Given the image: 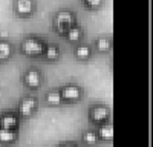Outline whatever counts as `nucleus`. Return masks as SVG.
<instances>
[{"instance_id": "obj_1", "label": "nucleus", "mask_w": 153, "mask_h": 147, "mask_svg": "<svg viewBox=\"0 0 153 147\" xmlns=\"http://www.w3.org/2000/svg\"><path fill=\"white\" fill-rule=\"evenodd\" d=\"M75 23H76L75 12L71 9H60L52 17V28L55 29L57 34H65Z\"/></svg>"}, {"instance_id": "obj_2", "label": "nucleus", "mask_w": 153, "mask_h": 147, "mask_svg": "<svg viewBox=\"0 0 153 147\" xmlns=\"http://www.w3.org/2000/svg\"><path fill=\"white\" fill-rule=\"evenodd\" d=\"M45 46H46V43L42 39H38L35 35H28L22 40L20 51H22V54L28 55V57H38V55H43Z\"/></svg>"}, {"instance_id": "obj_3", "label": "nucleus", "mask_w": 153, "mask_h": 147, "mask_svg": "<svg viewBox=\"0 0 153 147\" xmlns=\"http://www.w3.org/2000/svg\"><path fill=\"white\" fill-rule=\"evenodd\" d=\"M60 95L63 98V103H76V101H80L81 100V97H83V89H81V86L78 83H75V81H69V83H65V84H61L60 88Z\"/></svg>"}, {"instance_id": "obj_4", "label": "nucleus", "mask_w": 153, "mask_h": 147, "mask_svg": "<svg viewBox=\"0 0 153 147\" xmlns=\"http://www.w3.org/2000/svg\"><path fill=\"white\" fill-rule=\"evenodd\" d=\"M37 109H38V98L35 95H26L19 100L16 114L22 118H28L37 112Z\"/></svg>"}, {"instance_id": "obj_5", "label": "nucleus", "mask_w": 153, "mask_h": 147, "mask_svg": "<svg viewBox=\"0 0 153 147\" xmlns=\"http://www.w3.org/2000/svg\"><path fill=\"white\" fill-rule=\"evenodd\" d=\"M110 115H112L110 107L103 104V103H94L89 106V120L94 121L95 124L110 121Z\"/></svg>"}, {"instance_id": "obj_6", "label": "nucleus", "mask_w": 153, "mask_h": 147, "mask_svg": "<svg viewBox=\"0 0 153 147\" xmlns=\"http://www.w3.org/2000/svg\"><path fill=\"white\" fill-rule=\"evenodd\" d=\"M23 83L31 89H38L43 83V75H42V71L38 68H28L26 71L23 72V77H22Z\"/></svg>"}, {"instance_id": "obj_7", "label": "nucleus", "mask_w": 153, "mask_h": 147, "mask_svg": "<svg viewBox=\"0 0 153 147\" xmlns=\"http://www.w3.org/2000/svg\"><path fill=\"white\" fill-rule=\"evenodd\" d=\"M35 0H14V12L17 17H31L35 12Z\"/></svg>"}, {"instance_id": "obj_8", "label": "nucleus", "mask_w": 153, "mask_h": 147, "mask_svg": "<svg viewBox=\"0 0 153 147\" xmlns=\"http://www.w3.org/2000/svg\"><path fill=\"white\" fill-rule=\"evenodd\" d=\"M19 124H20V117L16 112H12V110H3L0 114V127L17 130Z\"/></svg>"}, {"instance_id": "obj_9", "label": "nucleus", "mask_w": 153, "mask_h": 147, "mask_svg": "<svg viewBox=\"0 0 153 147\" xmlns=\"http://www.w3.org/2000/svg\"><path fill=\"white\" fill-rule=\"evenodd\" d=\"M95 132H97L100 140L112 141L113 140V124H112V121H104V122L97 124V130Z\"/></svg>"}, {"instance_id": "obj_10", "label": "nucleus", "mask_w": 153, "mask_h": 147, "mask_svg": "<svg viewBox=\"0 0 153 147\" xmlns=\"http://www.w3.org/2000/svg\"><path fill=\"white\" fill-rule=\"evenodd\" d=\"M17 138H19V130L0 127V144H3V146L12 144L17 141Z\"/></svg>"}, {"instance_id": "obj_11", "label": "nucleus", "mask_w": 153, "mask_h": 147, "mask_svg": "<svg viewBox=\"0 0 153 147\" xmlns=\"http://www.w3.org/2000/svg\"><path fill=\"white\" fill-rule=\"evenodd\" d=\"M63 35L66 37V40L69 43H78L81 40V37H83V28L80 26L78 23H75L74 26H71Z\"/></svg>"}, {"instance_id": "obj_12", "label": "nucleus", "mask_w": 153, "mask_h": 147, "mask_svg": "<svg viewBox=\"0 0 153 147\" xmlns=\"http://www.w3.org/2000/svg\"><path fill=\"white\" fill-rule=\"evenodd\" d=\"M74 55L78 58V60H89L92 57V48L86 45V43H81V45H76L74 48Z\"/></svg>"}, {"instance_id": "obj_13", "label": "nucleus", "mask_w": 153, "mask_h": 147, "mask_svg": "<svg viewBox=\"0 0 153 147\" xmlns=\"http://www.w3.org/2000/svg\"><path fill=\"white\" fill-rule=\"evenodd\" d=\"M95 49L100 52H109L112 49V39L109 35H100L95 40Z\"/></svg>"}, {"instance_id": "obj_14", "label": "nucleus", "mask_w": 153, "mask_h": 147, "mask_svg": "<svg viewBox=\"0 0 153 147\" xmlns=\"http://www.w3.org/2000/svg\"><path fill=\"white\" fill-rule=\"evenodd\" d=\"M45 100H46V103L51 104V106H58V104L63 103V98H61L58 89H49V91L45 94Z\"/></svg>"}, {"instance_id": "obj_15", "label": "nucleus", "mask_w": 153, "mask_h": 147, "mask_svg": "<svg viewBox=\"0 0 153 147\" xmlns=\"http://www.w3.org/2000/svg\"><path fill=\"white\" fill-rule=\"evenodd\" d=\"M12 57V45L11 42L2 39L0 40V61H6Z\"/></svg>"}, {"instance_id": "obj_16", "label": "nucleus", "mask_w": 153, "mask_h": 147, "mask_svg": "<svg viewBox=\"0 0 153 147\" xmlns=\"http://www.w3.org/2000/svg\"><path fill=\"white\" fill-rule=\"evenodd\" d=\"M43 55H45L48 60H51V61L58 60V58H60V49H58V46L54 45V43H48V45L45 46Z\"/></svg>"}, {"instance_id": "obj_17", "label": "nucleus", "mask_w": 153, "mask_h": 147, "mask_svg": "<svg viewBox=\"0 0 153 147\" xmlns=\"http://www.w3.org/2000/svg\"><path fill=\"white\" fill-rule=\"evenodd\" d=\"M81 140H83V143H84L86 146H95V144L100 141L98 135H97V132H95L94 129L84 130V132L81 133Z\"/></svg>"}, {"instance_id": "obj_18", "label": "nucleus", "mask_w": 153, "mask_h": 147, "mask_svg": "<svg viewBox=\"0 0 153 147\" xmlns=\"http://www.w3.org/2000/svg\"><path fill=\"white\" fill-rule=\"evenodd\" d=\"M83 3L89 8V9H98L103 5V0H83Z\"/></svg>"}, {"instance_id": "obj_19", "label": "nucleus", "mask_w": 153, "mask_h": 147, "mask_svg": "<svg viewBox=\"0 0 153 147\" xmlns=\"http://www.w3.org/2000/svg\"><path fill=\"white\" fill-rule=\"evenodd\" d=\"M57 147H80L75 141H63L60 144H57Z\"/></svg>"}]
</instances>
